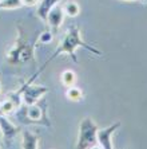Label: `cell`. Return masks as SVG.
Returning <instances> with one entry per match:
<instances>
[{
    "instance_id": "obj_1",
    "label": "cell",
    "mask_w": 147,
    "mask_h": 149,
    "mask_svg": "<svg viewBox=\"0 0 147 149\" xmlns=\"http://www.w3.org/2000/svg\"><path fill=\"white\" fill-rule=\"evenodd\" d=\"M79 47H84L86 50H88L90 52H92V54H95V55H102V51H99L98 49H95V47H92V46H90L88 43H86V42L83 40L79 26H74V27H71L68 31H67L66 36L63 38V40L60 42V45L58 46L56 51H55L51 55V58L47 61V63L50 62V61H52V59H55L56 56L62 55V54H68L75 62H78V61H76L75 51H76V49H79ZM47 63H46V65H47Z\"/></svg>"
},
{
    "instance_id": "obj_2",
    "label": "cell",
    "mask_w": 147,
    "mask_h": 149,
    "mask_svg": "<svg viewBox=\"0 0 147 149\" xmlns=\"http://www.w3.org/2000/svg\"><path fill=\"white\" fill-rule=\"evenodd\" d=\"M98 146V126L92 118L86 117L79 125L76 149H91Z\"/></svg>"
},
{
    "instance_id": "obj_3",
    "label": "cell",
    "mask_w": 147,
    "mask_h": 149,
    "mask_svg": "<svg viewBox=\"0 0 147 149\" xmlns=\"http://www.w3.org/2000/svg\"><path fill=\"white\" fill-rule=\"evenodd\" d=\"M32 79L28 81L23 87H21L20 91H17L19 95H21V100L24 101L26 105H32V104H36L38 101H40V98L47 94L48 89L46 86H35V85H31Z\"/></svg>"
},
{
    "instance_id": "obj_4",
    "label": "cell",
    "mask_w": 147,
    "mask_h": 149,
    "mask_svg": "<svg viewBox=\"0 0 147 149\" xmlns=\"http://www.w3.org/2000/svg\"><path fill=\"white\" fill-rule=\"evenodd\" d=\"M120 128V122L116 121L107 128L98 129V145L102 149H112V136Z\"/></svg>"
},
{
    "instance_id": "obj_5",
    "label": "cell",
    "mask_w": 147,
    "mask_h": 149,
    "mask_svg": "<svg viewBox=\"0 0 147 149\" xmlns=\"http://www.w3.org/2000/svg\"><path fill=\"white\" fill-rule=\"evenodd\" d=\"M64 10H63L62 6H59L56 4L55 7H52V10L48 12V16H47V23L48 26L56 31L60 28V26L63 24V22H64Z\"/></svg>"
},
{
    "instance_id": "obj_6",
    "label": "cell",
    "mask_w": 147,
    "mask_h": 149,
    "mask_svg": "<svg viewBox=\"0 0 147 149\" xmlns=\"http://www.w3.org/2000/svg\"><path fill=\"white\" fill-rule=\"evenodd\" d=\"M0 133L6 140H12L19 133V128L8 121L6 116H0Z\"/></svg>"
},
{
    "instance_id": "obj_7",
    "label": "cell",
    "mask_w": 147,
    "mask_h": 149,
    "mask_svg": "<svg viewBox=\"0 0 147 149\" xmlns=\"http://www.w3.org/2000/svg\"><path fill=\"white\" fill-rule=\"evenodd\" d=\"M21 148L24 149H38L39 148V139L34 133L23 130L21 132Z\"/></svg>"
},
{
    "instance_id": "obj_8",
    "label": "cell",
    "mask_w": 147,
    "mask_h": 149,
    "mask_svg": "<svg viewBox=\"0 0 147 149\" xmlns=\"http://www.w3.org/2000/svg\"><path fill=\"white\" fill-rule=\"evenodd\" d=\"M60 0H41L40 4L38 7V16L40 17L41 20L47 22V16H48V12L52 10V7H55L56 4L59 3Z\"/></svg>"
},
{
    "instance_id": "obj_9",
    "label": "cell",
    "mask_w": 147,
    "mask_h": 149,
    "mask_svg": "<svg viewBox=\"0 0 147 149\" xmlns=\"http://www.w3.org/2000/svg\"><path fill=\"white\" fill-rule=\"evenodd\" d=\"M27 117L34 122H39L43 118V109L38 104H32L27 109Z\"/></svg>"
},
{
    "instance_id": "obj_10",
    "label": "cell",
    "mask_w": 147,
    "mask_h": 149,
    "mask_svg": "<svg viewBox=\"0 0 147 149\" xmlns=\"http://www.w3.org/2000/svg\"><path fill=\"white\" fill-rule=\"evenodd\" d=\"M63 10H64V14L70 17H75L79 15L80 12V7L79 4L74 0H67L64 4H63Z\"/></svg>"
},
{
    "instance_id": "obj_11",
    "label": "cell",
    "mask_w": 147,
    "mask_h": 149,
    "mask_svg": "<svg viewBox=\"0 0 147 149\" xmlns=\"http://www.w3.org/2000/svg\"><path fill=\"white\" fill-rule=\"evenodd\" d=\"M60 82H62V85H64L66 87L74 86L76 83V73L72 71V70H64V71L60 74Z\"/></svg>"
},
{
    "instance_id": "obj_12",
    "label": "cell",
    "mask_w": 147,
    "mask_h": 149,
    "mask_svg": "<svg viewBox=\"0 0 147 149\" xmlns=\"http://www.w3.org/2000/svg\"><path fill=\"white\" fill-rule=\"evenodd\" d=\"M66 97H67V100H70V101L79 102V101L83 98V91H82V89H79V87H76L75 85H74V86L67 87Z\"/></svg>"
},
{
    "instance_id": "obj_13",
    "label": "cell",
    "mask_w": 147,
    "mask_h": 149,
    "mask_svg": "<svg viewBox=\"0 0 147 149\" xmlns=\"http://www.w3.org/2000/svg\"><path fill=\"white\" fill-rule=\"evenodd\" d=\"M23 6L21 0H1L0 1V10H16Z\"/></svg>"
},
{
    "instance_id": "obj_14",
    "label": "cell",
    "mask_w": 147,
    "mask_h": 149,
    "mask_svg": "<svg viewBox=\"0 0 147 149\" xmlns=\"http://www.w3.org/2000/svg\"><path fill=\"white\" fill-rule=\"evenodd\" d=\"M17 105L15 104L14 101L11 100H6L1 102V110H3V114L4 116H8V114H12L15 110H16Z\"/></svg>"
},
{
    "instance_id": "obj_15",
    "label": "cell",
    "mask_w": 147,
    "mask_h": 149,
    "mask_svg": "<svg viewBox=\"0 0 147 149\" xmlns=\"http://www.w3.org/2000/svg\"><path fill=\"white\" fill-rule=\"evenodd\" d=\"M39 40H40L41 43H48V42L52 40V34L50 31L43 32V34L40 35V39H39Z\"/></svg>"
},
{
    "instance_id": "obj_16",
    "label": "cell",
    "mask_w": 147,
    "mask_h": 149,
    "mask_svg": "<svg viewBox=\"0 0 147 149\" xmlns=\"http://www.w3.org/2000/svg\"><path fill=\"white\" fill-rule=\"evenodd\" d=\"M21 3H23V6H27V7H35L39 3V0H21Z\"/></svg>"
},
{
    "instance_id": "obj_17",
    "label": "cell",
    "mask_w": 147,
    "mask_h": 149,
    "mask_svg": "<svg viewBox=\"0 0 147 149\" xmlns=\"http://www.w3.org/2000/svg\"><path fill=\"white\" fill-rule=\"evenodd\" d=\"M0 116H4L3 114V110H1V104H0Z\"/></svg>"
},
{
    "instance_id": "obj_18",
    "label": "cell",
    "mask_w": 147,
    "mask_h": 149,
    "mask_svg": "<svg viewBox=\"0 0 147 149\" xmlns=\"http://www.w3.org/2000/svg\"><path fill=\"white\" fill-rule=\"evenodd\" d=\"M123 1H138V0H123Z\"/></svg>"
},
{
    "instance_id": "obj_19",
    "label": "cell",
    "mask_w": 147,
    "mask_h": 149,
    "mask_svg": "<svg viewBox=\"0 0 147 149\" xmlns=\"http://www.w3.org/2000/svg\"><path fill=\"white\" fill-rule=\"evenodd\" d=\"M0 93H1V82H0Z\"/></svg>"
},
{
    "instance_id": "obj_20",
    "label": "cell",
    "mask_w": 147,
    "mask_h": 149,
    "mask_svg": "<svg viewBox=\"0 0 147 149\" xmlns=\"http://www.w3.org/2000/svg\"><path fill=\"white\" fill-rule=\"evenodd\" d=\"M0 1H1V0H0Z\"/></svg>"
}]
</instances>
